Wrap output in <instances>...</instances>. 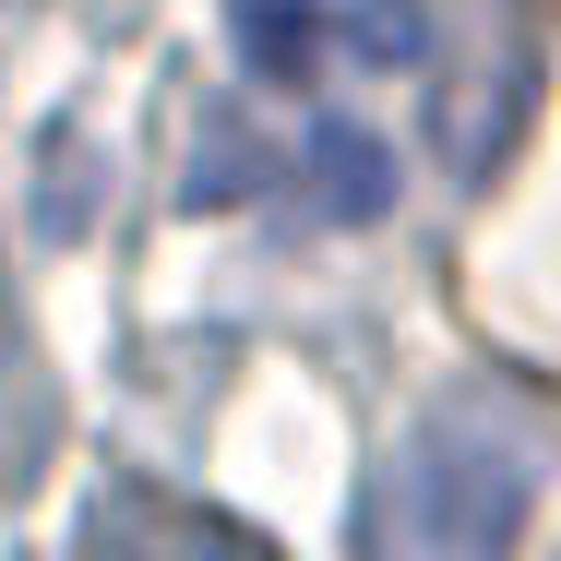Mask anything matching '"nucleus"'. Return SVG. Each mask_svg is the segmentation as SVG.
<instances>
[{"instance_id": "f03ea898", "label": "nucleus", "mask_w": 561, "mask_h": 561, "mask_svg": "<svg viewBox=\"0 0 561 561\" xmlns=\"http://www.w3.org/2000/svg\"><path fill=\"white\" fill-rule=\"evenodd\" d=\"M311 204H323L335 227H370L382 204H394V168H382V144H370V131H346V119L311 131Z\"/></svg>"}, {"instance_id": "7ed1b4c3", "label": "nucleus", "mask_w": 561, "mask_h": 561, "mask_svg": "<svg viewBox=\"0 0 561 561\" xmlns=\"http://www.w3.org/2000/svg\"><path fill=\"white\" fill-rule=\"evenodd\" d=\"M227 24H239L251 72H299L311 60V0H227Z\"/></svg>"}, {"instance_id": "20e7f679", "label": "nucleus", "mask_w": 561, "mask_h": 561, "mask_svg": "<svg viewBox=\"0 0 561 561\" xmlns=\"http://www.w3.org/2000/svg\"><path fill=\"white\" fill-rule=\"evenodd\" d=\"M419 36H431L419 0H358V12H346V48H358V60H419Z\"/></svg>"}, {"instance_id": "f257e3e1", "label": "nucleus", "mask_w": 561, "mask_h": 561, "mask_svg": "<svg viewBox=\"0 0 561 561\" xmlns=\"http://www.w3.org/2000/svg\"><path fill=\"white\" fill-rule=\"evenodd\" d=\"M526 526V443L514 431H490L478 407H454L431 419L407 466H394V502H382V538L394 550H502Z\"/></svg>"}]
</instances>
